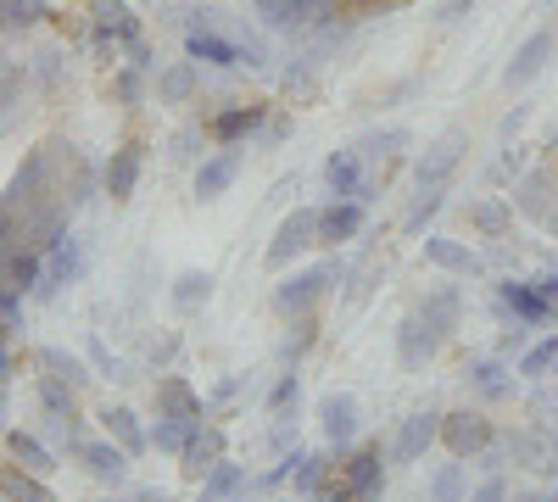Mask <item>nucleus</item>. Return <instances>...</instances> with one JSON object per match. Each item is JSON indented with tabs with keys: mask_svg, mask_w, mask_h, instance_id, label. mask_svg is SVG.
<instances>
[{
	"mask_svg": "<svg viewBox=\"0 0 558 502\" xmlns=\"http://www.w3.org/2000/svg\"><path fill=\"white\" fill-rule=\"evenodd\" d=\"M470 223H475L486 241H502L508 230H514V201H502V196H475V201H470Z\"/></svg>",
	"mask_w": 558,
	"mask_h": 502,
	"instance_id": "nucleus-24",
	"label": "nucleus"
},
{
	"mask_svg": "<svg viewBox=\"0 0 558 502\" xmlns=\"http://www.w3.org/2000/svg\"><path fill=\"white\" fill-rule=\"evenodd\" d=\"M0 419H7V385H0Z\"/></svg>",
	"mask_w": 558,
	"mask_h": 502,
	"instance_id": "nucleus-53",
	"label": "nucleus"
},
{
	"mask_svg": "<svg viewBox=\"0 0 558 502\" xmlns=\"http://www.w3.org/2000/svg\"><path fill=\"white\" fill-rule=\"evenodd\" d=\"M157 96L168 101V107H184L196 96V62H173L162 78H157Z\"/></svg>",
	"mask_w": 558,
	"mask_h": 502,
	"instance_id": "nucleus-32",
	"label": "nucleus"
},
{
	"mask_svg": "<svg viewBox=\"0 0 558 502\" xmlns=\"http://www.w3.org/2000/svg\"><path fill=\"white\" fill-rule=\"evenodd\" d=\"M89 23H96V51L112 57L118 39L134 45L140 39V17L129 12V0H89Z\"/></svg>",
	"mask_w": 558,
	"mask_h": 502,
	"instance_id": "nucleus-8",
	"label": "nucleus"
},
{
	"mask_svg": "<svg viewBox=\"0 0 558 502\" xmlns=\"http://www.w3.org/2000/svg\"><path fill=\"white\" fill-rule=\"evenodd\" d=\"M235 491H246V469L241 464H213L207 475H202V502H229Z\"/></svg>",
	"mask_w": 558,
	"mask_h": 502,
	"instance_id": "nucleus-29",
	"label": "nucleus"
},
{
	"mask_svg": "<svg viewBox=\"0 0 558 502\" xmlns=\"http://www.w3.org/2000/svg\"><path fill=\"white\" fill-rule=\"evenodd\" d=\"M257 12L268 28L291 34V28H307V0H257Z\"/></svg>",
	"mask_w": 558,
	"mask_h": 502,
	"instance_id": "nucleus-33",
	"label": "nucleus"
},
{
	"mask_svg": "<svg viewBox=\"0 0 558 502\" xmlns=\"http://www.w3.org/2000/svg\"><path fill=\"white\" fill-rule=\"evenodd\" d=\"M213 464H223V430L218 425H196L191 441H184V452H179V469H184V480H202Z\"/></svg>",
	"mask_w": 558,
	"mask_h": 502,
	"instance_id": "nucleus-16",
	"label": "nucleus"
},
{
	"mask_svg": "<svg viewBox=\"0 0 558 502\" xmlns=\"http://www.w3.org/2000/svg\"><path fill=\"white\" fill-rule=\"evenodd\" d=\"M129 502H162V497H157V491H134Z\"/></svg>",
	"mask_w": 558,
	"mask_h": 502,
	"instance_id": "nucleus-51",
	"label": "nucleus"
},
{
	"mask_svg": "<svg viewBox=\"0 0 558 502\" xmlns=\"http://www.w3.org/2000/svg\"><path fill=\"white\" fill-rule=\"evenodd\" d=\"M318 430H324V441H330L336 452H347L352 441H357V430H363V407H357V396L352 391H330L318 402Z\"/></svg>",
	"mask_w": 558,
	"mask_h": 502,
	"instance_id": "nucleus-7",
	"label": "nucleus"
},
{
	"mask_svg": "<svg viewBox=\"0 0 558 502\" xmlns=\"http://www.w3.org/2000/svg\"><path fill=\"white\" fill-rule=\"evenodd\" d=\"M336 12H341V0H307V28L313 23H330Z\"/></svg>",
	"mask_w": 558,
	"mask_h": 502,
	"instance_id": "nucleus-46",
	"label": "nucleus"
},
{
	"mask_svg": "<svg viewBox=\"0 0 558 502\" xmlns=\"http://www.w3.org/2000/svg\"><path fill=\"white\" fill-rule=\"evenodd\" d=\"M196 425H202V419H168V414H157V425H151V446H162V452H184V441H191Z\"/></svg>",
	"mask_w": 558,
	"mask_h": 502,
	"instance_id": "nucleus-34",
	"label": "nucleus"
},
{
	"mask_svg": "<svg viewBox=\"0 0 558 502\" xmlns=\"http://www.w3.org/2000/svg\"><path fill=\"white\" fill-rule=\"evenodd\" d=\"M73 458L84 464L89 480H101V486H123V480H129V452H123L112 436H101V441H73Z\"/></svg>",
	"mask_w": 558,
	"mask_h": 502,
	"instance_id": "nucleus-9",
	"label": "nucleus"
},
{
	"mask_svg": "<svg viewBox=\"0 0 558 502\" xmlns=\"http://www.w3.org/2000/svg\"><path fill=\"white\" fill-rule=\"evenodd\" d=\"M241 162H246V151H241V146H223L218 157H202V168H196V196H202V201H218L229 185H235Z\"/></svg>",
	"mask_w": 558,
	"mask_h": 502,
	"instance_id": "nucleus-17",
	"label": "nucleus"
},
{
	"mask_svg": "<svg viewBox=\"0 0 558 502\" xmlns=\"http://www.w3.org/2000/svg\"><path fill=\"white\" fill-rule=\"evenodd\" d=\"M157 407H162L168 419H202V396L184 385L179 375H162L157 380Z\"/></svg>",
	"mask_w": 558,
	"mask_h": 502,
	"instance_id": "nucleus-26",
	"label": "nucleus"
},
{
	"mask_svg": "<svg viewBox=\"0 0 558 502\" xmlns=\"http://www.w3.org/2000/svg\"><path fill=\"white\" fill-rule=\"evenodd\" d=\"M7 452L23 464V469H34V475H51L57 469V458H51V446H45L39 436H23V430H12L7 436Z\"/></svg>",
	"mask_w": 558,
	"mask_h": 502,
	"instance_id": "nucleus-30",
	"label": "nucleus"
},
{
	"mask_svg": "<svg viewBox=\"0 0 558 502\" xmlns=\"http://www.w3.org/2000/svg\"><path fill=\"white\" fill-rule=\"evenodd\" d=\"M291 475H296V491H318L324 486V458H318V452H296V458H291Z\"/></svg>",
	"mask_w": 558,
	"mask_h": 502,
	"instance_id": "nucleus-38",
	"label": "nucleus"
},
{
	"mask_svg": "<svg viewBox=\"0 0 558 502\" xmlns=\"http://www.w3.org/2000/svg\"><path fill=\"white\" fill-rule=\"evenodd\" d=\"M213 291H218V280H213L207 268H184L179 280H173V307L179 313H196V307L213 302Z\"/></svg>",
	"mask_w": 558,
	"mask_h": 502,
	"instance_id": "nucleus-28",
	"label": "nucleus"
},
{
	"mask_svg": "<svg viewBox=\"0 0 558 502\" xmlns=\"http://www.w3.org/2000/svg\"><path fill=\"white\" fill-rule=\"evenodd\" d=\"M330 285H341V262H313V268H296L291 280H279L274 285V313H286V318H307L324 296H330Z\"/></svg>",
	"mask_w": 558,
	"mask_h": 502,
	"instance_id": "nucleus-1",
	"label": "nucleus"
},
{
	"mask_svg": "<svg viewBox=\"0 0 558 502\" xmlns=\"http://www.w3.org/2000/svg\"><path fill=\"white\" fill-rule=\"evenodd\" d=\"M363 230V201H330L318 212V246H347Z\"/></svg>",
	"mask_w": 558,
	"mask_h": 502,
	"instance_id": "nucleus-20",
	"label": "nucleus"
},
{
	"mask_svg": "<svg viewBox=\"0 0 558 502\" xmlns=\"http://www.w3.org/2000/svg\"><path fill=\"white\" fill-rule=\"evenodd\" d=\"M39 407L45 419H51V430H62L68 441H78V385H68L62 375H39Z\"/></svg>",
	"mask_w": 558,
	"mask_h": 502,
	"instance_id": "nucleus-10",
	"label": "nucleus"
},
{
	"mask_svg": "<svg viewBox=\"0 0 558 502\" xmlns=\"http://www.w3.org/2000/svg\"><path fill=\"white\" fill-rule=\"evenodd\" d=\"M386 7H402V0H386Z\"/></svg>",
	"mask_w": 558,
	"mask_h": 502,
	"instance_id": "nucleus-56",
	"label": "nucleus"
},
{
	"mask_svg": "<svg viewBox=\"0 0 558 502\" xmlns=\"http://www.w3.org/2000/svg\"><path fill=\"white\" fill-rule=\"evenodd\" d=\"M520 502H558V486H553V491H531V497H520Z\"/></svg>",
	"mask_w": 558,
	"mask_h": 502,
	"instance_id": "nucleus-50",
	"label": "nucleus"
},
{
	"mask_svg": "<svg viewBox=\"0 0 558 502\" xmlns=\"http://www.w3.org/2000/svg\"><path fill=\"white\" fill-rule=\"evenodd\" d=\"M296 391H302V380H296V375H279V385L268 391V407H274V414H279V407H291V402H296Z\"/></svg>",
	"mask_w": 558,
	"mask_h": 502,
	"instance_id": "nucleus-44",
	"label": "nucleus"
},
{
	"mask_svg": "<svg viewBox=\"0 0 558 502\" xmlns=\"http://www.w3.org/2000/svg\"><path fill=\"white\" fill-rule=\"evenodd\" d=\"M553 28H536L520 51H514V62L502 68V89H525V84H536L542 78V68H547V57H553Z\"/></svg>",
	"mask_w": 558,
	"mask_h": 502,
	"instance_id": "nucleus-12",
	"label": "nucleus"
},
{
	"mask_svg": "<svg viewBox=\"0 0 558 502\" xmlns=\"http://www.w3.org/2000/svg\"><path fill=\"white\" fill-rule=\"evenodd\" d=\"M386 486V469H380V446H357L352 458L341 464V480L324 486V502H375Z\"/></svg>",
	"mask_w": 558,
	"mask_h": 502,
	"instance_id": "nucleus-2",
	"label": "nucleus"
},
{
	"mask_svg": "<svg viewBox=\"0 0 558 502\" xmlns=\"http://www.w3.org/2000/svg\"><path fill=\"white\" fill-rule=\"evenodd\" d=\"M458 307H463V296H458L452 285H441V291H430V296H425V307H418V313H425L430 325H436V335L447 341V335H452V325H458Z\"/></svg>",
	"mask_w": 558,
	"mask_h": 502,
	"instance_id": "nucleus-31",
	"label": "nucleus"
},
{
	"mask_svg": "<svg viewBox=\"0 0 558 502\" xmlns=\"http://www.w3.org/2000/svg\"><path fill=\"white\" fill-rule=\"evenodd\" d=\"M425 257H430L436 268H447V273H463V280H470V273H481V257L463 246V241H452V235H430V241H425Z\"/></svg>",
	"mask_w": 558,
	"mask_h": 502,
	"instance_id": "nucleus-25",
	"label": "nucleus"
},
{
	"mask_svg": "<svg viewBox=\"0 0 558 502\" xmlns=\"http://www.w3.org/2000/svg\"><path fill=\"white\" fill-rule=\"evenodd\" d=\"M45 23V0H7V28H34Z\"/></svg>",
	"mask_w": 558,
	"mask_h": 502,
	"instance_id": "nucleus-41",
	"label": "nucleus"
},
{
	"mask_svg": "<svg viewBox=\"0 0 558 502\" xmlns=\"http://www.w3.org/2000/svg\"><path fill=\"white\" fill-rule=\"evenodd\" d=\"M84 262H89L84 241H78V235H62L51 252H45V262H39V285H34V302H57L68 285H78V280H84Z\"/></svg>",
	"mask_w": 558,
	"mask_h": 502,
	"instance_id": "nucleus-3",
	"label": "nucleus"
},
{
	"mask_svg": "<svg viewBox=\"0 0 558 502\" xmlns=\"http://www.w3.org/2000/svg\"><path fill=\"white\" fill-rule=\"evenodd\" d=\"M463 502H508V486H502V475H492V480H481Z\"/></svg>",
	"mask_w": 558,
	"mask_h": 502,
	"instance_id": "nucleus-45",
	"label": "nucleus"
},
{
	"mask_svg": "<svg viewBox=\"0 0 558 502\" xmlns=\"http://www.w3.org/2000/svg\"><path fill=\"white\" fill-rule=\"evenodd\" d=\"M486 396H502L508 391V380H502V369H497V363H475V375H470Z\"/></svg>",
	"mask_w": 558,
	"mask_h": 502,
	"instance_id": "nucleus-43",
	"label": "nucleus"
},
{
	"mask_svg": "<svg viewBox=\"0 0 558 502\" xmlns=\"http://www.w3.org/2000/svg\"><path fill=\"white\" fill-rule=\"evenodd\" d=\"M184 51H191V62H207V68H241V45L213 34L207 23H196L191 34H184Z\"/></svg>",
	"mask_w": 558,
	"mask_h": 502,
	"instance_id": "nucleus-19",
	"label": "nucleus"
},
{
	"mask_svg": "<svg viewBox=\"0 0 558 502\" xmlns=\"http://www.w3.org/2000/svg\"><path fill=\"white\" fill-rule=\"evenodd\" d=\"M89 357H96V369H107V375H123V363L101 346V341H89Z\"/></svg>",
	"mask_w": 558,
	"mask_h": 502,
	"instance_id": "nucleus-47",
	"label": "nucleus"
},
{
	"mask_svg": "<svg viewBox=\"0 0 558 502\" xmlns=\"http://www.w3.org/2000/svg\"><path fill=\"white\" fill-rule=\"evenodd\" d=\"M547 230H553V235H558V207H553V218H547Z\"/></svg>",
	"mask_w": 558,
	"mask_h": 502,
	"instance_id": "nucleus-54",
	"label": "nucleus"
},
{
	"mask_svg": "<svg viewBox=\"0 0 558 502\" xmlns=\"http://www.w3.org/2000/svg\"><path fill=\"white\" fill-rule=\"evenodd\" d=\"M7 380H12V352L0 346V385H7Z\"/></svg>",
	"mask_w": 558,
	"mask_h": 502,
	"instance_id": "nucleus-49",
	"label": "nucleus"
},
{
	"mask_svg": "<svg viewBox=\"0 0 558 502\" xmlns=\"http://www.w3.org/2000/svg\"><path fill=\"white\" fill-rule=\"evenodd\" d=\"M0 502H57V491L45 486V475H34L23 464H7L0 469Z\"/></svg>",
	"mask_w": 558,
	"mask_h": 502,
	"instance_id": "nucleus-23",
	"label": "nucleus"
},
{
	"mask_svg": "<svg viewBox=\"0 0 558 502\" xmlns=\"http://www.w3.org/2000/svg\"><path fill=\"white\" fill-rule=\"evenodd\" d=\"M436 441H441V414L436 407H418V414H408L402 430H397V464H418Z\"/></svg>",
	"mask_w": 558,
	"mask_h": 502,
	"instance_id": "nucleus-14",
	"label": "nucleus"
},
{
	"mask_svg": "<svg viewBox=\"0 0 558 502\" xmlns=\"http://www.w3.org/2000/svg\"><path fill=\"white\" fill-rule=\"evenodd\" d=\"M140 168H146V146H118L107 157V168H101V191L112 201H129L140 191Z\"/></svg>",
	"mask_w": 558,
	"mask_h": 502,
	"instance_id": "nucleus-15",
	"label": "nucleus"
},
{
	"mask_svg": "<svg viewBox=\"0 0 558 502\" xmlns=\"http://www.w3.org/2000/svg\"><path fill=\"white\" fill-rule=\"evenodd\" d=\"M514 207L520 212H531V218H553V173L547 168H536V173H525L520 179V191H514Z\"/></svg>",
	"mask_w": 558,
	"mask_h": 502,
	"instance_id": "nucleus-27",
	"label": "nucleus"
},
{
	"mask_svg": "<svg viewBox=\"0 0 558 502\" xmlns=\"http://www.w3.org/2000/svg\"><path fill=\"white\" fill-rule=\"evenodd\" d=\"M39 363H45L51 375H62L68 385H84V380H89V375H84V363H78V357H68V352H57V346H45V352H39Z\"/></svg>",
	"mask_w": 558,
	"mask_h": 502,
	"instance_id": "nucleus-39",
	"label": "nucleus"
},
{
	"mask_svg": "<svg viewBox=\"0 0 558 502\" xmlns=\"http://www.w3.org/2000/svg\"><path fill=\"white\" fill-rule=\"evenodd\" d=\"M531 285H536V291H542V296H547V302L558 307V268H547V273H536V280H531Z\"/></svg>",
	"mask_w": 558,
	"mask_h": 502,
	"instance_id": "nucleus-48",
	"label": "nucleus"
},
{
	"mask_svg": "<svg viewBox=\"0 0 558 502\" xmlns=\"http://www.w3.org/2000/svg\"><path fill=\"white\" fill-rule=\"evenodd\" d=\"M101 430H107V436H112V441H118V446L129 452V458H140V452L151 446V430L140 425V414H134V407H123V402H118V407H107V414H101Z\"/></svg>",
	"mask_w": 558,
	"mask_h": 502,
	"instance_id": "nucleus-21",
	"label": "nucleus"
},
{
	"mask_svg": "<svg viewBox=\"0 0 558 502\" xmlns=\"http://www.w3.org/2000/svg\"><path fill=\"white\" fill-rule=\"evenodd\" d=\"M441 352V335L425 313H408L402 318V330H397V357H402V369H425V363Z\"/></svg>",
	"mask_w": 558,
	"mask_h": 502,
	"instance_id": "nucleus-13",
	"label": "nucleus"
},
{
	"mask_svg": "<svg viewBox=\"0 0 558 502\" xmlns=\"http://www.w3.org/2000/svg\"><path fill=\"white\" fill-rule=\"evenodd\" d=\"M263 123H268V107L252 101V107H229V112H218V118L207 123V134H213L218 146H235V140H246V134L263 128Z\"/></svg>",
	"mask_w": 558,
	"mask_h": 502,
	"instance_id": "nucleus-22",
	"label": "nucleus"
},
{
	"mask_svg": "<svg viewBox=\"0 0 558 502\" xmlns=\"http://www.w3.org/2000/svg\"><path fill=\"white\" fill-rule=\"evenodd\" d=\"M324 185H330L336 201H368L375 196V179L363 173V151L357 146H341L324 157Z\"/></svg>",
	"mask_w": 558,
	"mask_h": 502,
	"instance_id": "nucleus-5",
	"label": "nucleus"
},
{
	"mask_svg": "<svg viewBox=\"0 0 558 502\" xmlns=\"http://www.w3.org/2000/svg\"><path fill=\"white\" fill-rule=\"evenodd\" d=\"M497 307H502V313H514V325H531V330L547 325V318L558 313L531 280H502V285H497Z\"/></svg>",
	"mask_w": 558,
	"mask_h": 502,
	"instance_id": "nucleus-11",
	"label": "nucleus"
},
{
	"mask_svg": "<svg viewBox=\"0 0 558 502\" xmlns=\"http://www.w3.org/2000/svg\"><path fill=\"white\" fill-rule=\"evenodd\" d=\"M0 34H7V0H0Z\"/></svg>",
	"mask_w": 558,
	"mask_h": 502,
	"instance_id": "nucleus-52",
	"label": "nucleus"
},
{
	"mask_svg": "<svg viewBox=\"0 0 558 502\" xmlns=\"http://www.w3.org/2000/svg\"><path fill=\"white\" fill-rule=\"evenodd\" d=\"M430 497H436V502H463V497H470V486H463V464H447V469L436 475Z\"/></svg>",
	"mask_w": 558,
	"mask_h": 502,
	"instance_id": "nucleus-40",
	"label": "nucleus"
},
{
	"mask_svg": "<svg viewBox=\"0 0 558 502\" xmlns=\"http://www.w3.org/2000/svg\"><path fill=\"white\" fill-rule=\"evenodd\" d=\"M363 157H397L402 146H408V128H368L363 140H352Z\"/></svg>",
	"mask_w": 558,
	"mask_h": 502,
	"instance_id": "nucleus-36",
	"label": "nucleus"
},
{
	"mask_svg": "<svg viewBox=\"0 0 558 502\" xmlns=\"http://www.w3.org/2000/svg\"><path fill=\"white\" fill-rule=\"evenodd\" d=\"M112 96H118L123 107H140V96H146V84H140V68H123V73L112 78Z\"/></svg>",
	"mask_w": 558,
	"mask_h": 502,
	"instance_id": "nucleus-42",
	"label": "nucleus"
},
{
	"mask_svg": "<svg viewBox=\"0 0 558 502\" xmlns=\"http://www.w3.org/2000/svg\"><path fill=\"white\" fill-rule=\"evenodd\" d=\"M558 369V335H547V341H536L525 357H520V375L525 380H547Z\"/></svg>",
	"mask_w": 558,
	"mask_h": 502,
	"instance_id": "nucleus-35",
	"label": "nucleus"
},
{
	"mask_svg": "<svg viewBox=\"0 0 558 502\" xmlns=\"http://www.w3.org/2000/svg\"><path fill=\"white\" fill-rule=\"evenodd\" d=\"M463 162V134H441V140L413 162V179H418V191H430V185H447V173Z\"/></svg>",
	"mask_w": 558,
	"mask_h": 502,
	"instance_id": "nucleus-18",
	"label": "nucleus"
},
{
	"mask_svg": "<svg viewBox=\"0 0 558 502\" xmlns=\"http://www.w3.org/2000/svg\"><path fill=\"white\" fill-rule=\"evenodd\" d=\"M441 212V185H430V191H418V201L408 207V218H402V230L408 235H418V230H425V223Z\"/></svg>",
	"mask_w": 558,
	"mask_h": 502,
	"instance_id": "nucleus-37",
	"label": "nucleus"
},
{
	"mask_svg": "<svg viewBox=\"0 0 558 502\" xmlns=\"http://www.w3.org/2000/svg\"><path fill=\"white\" fill-rule=\"evenodd\" d=\"M492 441H497V430H492L486 414H470V407L441 414V446L452 452V458H475V452H486Z\"/></svg>",
	"mask_w": 558,
	"mask_h": 502,
	"instance_id": "nucleus-6",
	"label": "nucleus"
},
{
	"mask_svg": "<svg viewBox=\"0 0 558 502\" xmlns=\"http://www.w3.org/2000/svg\"><path fill=\"white\" fill-rule=\"evenodd\" d=\"M313 246H318V207H291L286 218H279V230H274L263 262H268V268H291V262H296L302 252H313Z\"/></svg>",
	"mask_w": 558,
	"mask_h": 502,
	"instance_id": "nucleus-4",
	"label": "nucleus"
},
{
	"mask_svg": "<svg viewBox=\"0 0 558 502\" xmlns=\"http://www.w3.org/2000/svg\"><path fill=\"white\" fill-rule=\"evenodd\" d=\"M553 469H558V436H553Z\"/></svg>",
	"mask_w": 558,
	"mask_h": 502,
	"instance_id": "nucleus-55",
	"label": "nucleus"
}]
</instances>
